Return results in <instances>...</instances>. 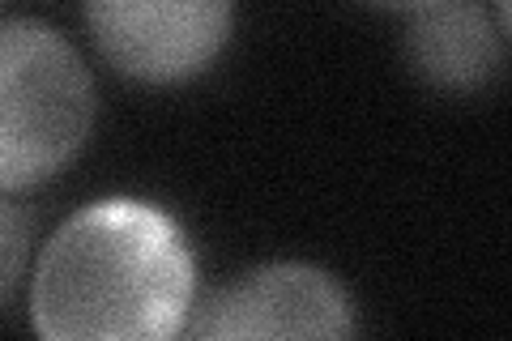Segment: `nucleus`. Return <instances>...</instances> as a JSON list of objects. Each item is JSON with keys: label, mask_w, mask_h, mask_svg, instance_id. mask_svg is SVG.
I'll list each match as a JSON object with an SVG mask.
<instances>
[{"label": "nucleus", "mask_w": 512, "mask_h": 341, "mask_svg": "<svg viewBox=\"0 0 512 341\" xmlns=\"http://www.w3.org/2000/svg\"><path fill=\"white\" fill-rule=\"evenodd\" d=\"M197 299L188 235L163 205L103 197L47 235L30 278V329L47 341L180 337Z\"/></svg>", "instance_id": "1"}, {"label": "nucleus", "mask_w": 512, "mask_h": 341, "mask_svg": "<svg viewBox=\"0 0 512 341\" xmlns=\"http://www.w3.org/2000/svg\"><path fill=\"white\" fill-rule=\"evenodd\" d=\"M94 111V77L64 30L39 18L0 22V192H26L69 167Z\"/></svg>", "instance_id": "2"}, {"label": "nucleus", "mask_w": 512, "mask_h": 341, "mask_svg": "<svg viewBox=\"0 0 512 341\" xmlns=\"http://www.w3.org/2000/svg\"><path fill=\"white\" fill-rule=\"evenodd\" d=\"M359 312L350 290L320 265L278 261L256 265L244 278L222 282L192 299L184 337L235 341V337H350Z\"/></svg>", "instance_id": "3"}, {"label": "nucleus", "mask_w": 512, "mask_h": 341, "mask_svg": "<svg viewBox=\"0 0 512 341\" xmlns=\"http://www.w3.org/2000/svg\"><path fill=\"white\" fill-rule=\"evenodd\" d=\"M82 13L99 56L146 86L201 77L235 26V0H82Z\"/></svg>", "instance_id": "4"}, {"label": "nucleus", "mask_w": 512, "mask_h": 341, "mask_svg": "<svg viewBox=\"0 0 512 341\" xmlns=\"http://www.w3.org/2000/svg\"><path fill=\"white\" fill-rule=\"evenodd\" d=\"M508 30L487 0H427L410 13L402 52L414 77L436 90H483L504 69Z\"/></svg>", "instance_id": "5"}, {"label": "nucleus", "mask_w": 512, "mask_h": 341, "mask_svg": "<svg viewBox=\"0 0 512 341\" xmlns=\"http://www.w3.org/2000/svg\"><path fill=\"white\" fill-rule=\"evenodd\" d=\"M30 248H35V218H30V209L13 205L0 192V312L13 303L26 278Z\"/></svg>", "instance_id": "6"}, {"label": "nucleus", "mask_w": 512, "mask_h": 341, "mask_svg": "<svg viewBox=\"0 0 512 341\" xmlns=\"http://www.w3.org/2000/svg\"><path fill=\"white\" fill-rule=\"evenodd\" d=\"M367 5H376V9H393V13H414V9H423L427 0H367Z\"/></svg>", "instance_id": "7"}, {"label": "nucleus", "mask_w": 512, "mask_h": 341, "mask_svg": "<svg viewBox=\"0 0 512 341\" xmlns=\"http://www.w3.org/2000/svg\"><path fill=\"white\" fill-rule=\"evenodd\" d=\"M491 13H495V22L508 30V0H491Z\"/></svg>", "instance_id": "8"}]
</instances>
